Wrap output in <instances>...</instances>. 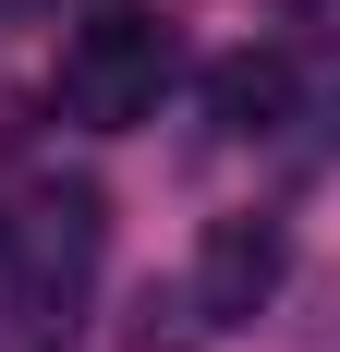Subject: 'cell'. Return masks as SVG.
Masks as SVG:
<instances>
[{
    "label": "cell",
    "mask_w": 340,
    "mask_h": 352,
    "mask_svg": "<svg viewBox=\"0 0 340 352\" xmlns=\"http://www.w3.org/2000/svg\"><path fill=\"white\" fill-rule=\"evenodd\" d=\"M304 109V61L292 49H231V61H206V122L219 134H279Z\"/></svg>",
    "instance_id": "3"
},
{
    "label": "cell",
    "mask_w": 340,
    "mask_h": 352,
    "mask_svg": "<svg viewBox=\"0 0 340 352\" xmlns=\"http://www.w3.org/2000/svg\"><path fill=\"white\" fill-rule=\"evenodd\" d=\"M85 267H98V255L85 243H61V231H36V255H25V280H12V340H73V328H85Z\"/></svg>",
    "instance_id": "4"
},
{
    "label": "cell",
    "mask_w": 340,
    "mask_h": 352,
    "mask_svg": "<svg viewBox=\"0 0 340 352\" xmlns=\"http://www.w3.org/2000/svg\"><path fill=\"white\" fill-rule=\"evenodd\" d=\"M304 98H316V134H328V146H340V49H328V61H316V73H304Z\"/></svg>",
    "instance_id": "6"
},
{
    "label": "cell",
    "mask_w": 340,
    "mask_h": 352,
    "mask_svg": "<svg viewBox=\"0 0 340 352\" xmlns=\"http://www.w3.org/2000/svg\"><path fill=\"white\" fill-rule=\"evenodd\" d=\"M0 267H12V231H0Z\"/></svg>",
    "instance_id": "7"
},
{
    "label": "cell",
    "mask_w": 340,
    "mask_h": 352,
    "mask_svg": "<svg viewBox=\"0 0 340 352\" xmlns=\"http://www.w3.org/2000/svg\"><path fill=\"white\" fill-rule=\"evenodd\" d=\"M279 280H292V231H279L268 207H243V219H206V243H195V316L206 328H255L279 304Z\"/></svg>",
    "instance_id": "2"
},
{
    "label": "cell",
    "mask_w": 340,
    "mask_h": 352,
    "mask_svg": "<svg viewBox=\"0 0 340 352\" xmlns=\"http://www.w3.org/2000/svg\"><path fill=\"white\" fill-rule=\"evenodd\" d=\"M195 292H146V304H134V328H122V352H195Z\"/></svg>",
    "instance_id": "5"
},
{
    "label": "cell",
    "mask_w": 340,
    "mask_h": 352,
    "mask_svg": "<svg viewBox=\"0 0 340 352\" xmlns=\"http://www.w3.org/2000/svg\"><path fill=\"white\" fill-rule=\"evenodd\" d=\"M170 73H182V49H170V25H158V12H134V0H98V12L61 36V73H49V98H61V122H85V134H134L146 109L170 98Z\"/></svg>",
    "instance_id": "1"
}]
</instances>
